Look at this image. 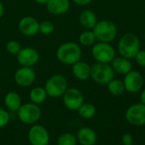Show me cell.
<instances>
[{"instance_id": "obj_1", "label": "cell", "mask_w": 145, "mask_h": 145, "mask_svg": "<svg viewBox=\"0 0 145 145\" xmlns=\"http://www.w3.org/2000/svg\"><path fill=\"white\" fill-rule=\"evenodd\" d=\"M82 49L80 45L73 41L61 44L56 50V57L59 62L65 65L72 66L81 60Z\"/></svg>"}, {"instance_id": "obj_2", "label": "cell", "mask_w": 145, "mask_h": 145, "mask_svg": "<svg viewBox=\"0 0 145 145\" xmlns=\"http://www.w3.org/2000/svg\"><path fill=\"white\" fill-rule=\"evenodd\" d=\"M117 49L120 56L128 59L134 58L140 50V41L138 37L133 32L125 33L120 38Z\"/></svg>"}, {"instance_id": "obj_3", "label": "cell", "mask_w": 145, "mask_h": 145, "mask_svg": "<svg viewBox=\"0 0 145 145\" xmlns=\"http://www.w3.org/2000/svg\"><path fill=\"white\" fill-rule=\"evenodd\" d=\"M96 39L99 42L110 43L117 36V27L116 24L109 20H102L96 23L92 29Z\"/></svg>"}, {"instance_id": "obj_4", "label": "cell", "mask_w": 145, "mask_h": 145, "mask_svg": "<svg viewBox=\"0 0 145 145\" xmlns=\"http://www.w3.org/2000/svg\"><path fill=\"white\" fill-rule=\"evenodd\" d=\"M44 89L48 94V97L52 98H59L62 97L68 89V81L62 74H54L45 82Z\"/></svg>"}, {"instance_id": "obj_5", "label": "cell", "mask_w": 145, "mask_h": 145, "mask_svg": "<svg viewBox=\"0 0 145 145\" xmlns=\"http://www.w3.org/2000/svg\"><path fill=\"white\" fill-rule=\"evenodd\" d=\"M115 71L110 63L96 62L91 67L92 79L99 85H107L114 79Z\"/></svg>"}, {"instance_id": "obj_6", "label": "cell", "mask_w": 145, "mask_h": 145, "mask_svg": "<svg viewBox=\"0 0 145 145\" xmlns=\"http://www.w3.org/2000/svg\"><path fill=\"white\" fill-rule=\"evenodd\" d=\"M17 115L20 121L24 124L33 125L40 120L42 112L37 104L28 103L21 104L17 111Z\"/></svg>"}, {"instance_id": "obj_7", "label": "cell", "mask_w": 145, "mask_h": 145, "mask_svg": "<svg viewBox=\"0 0 145 145\" xmlns=\"http://www.w3.org/2000/svg\"><path fill=\"white\" fill-rule=\"evenodd\" d=\"M92 56L97 62L110 63L116 57V50L110 43L99 42L93 46Z\"/></svg>"}, {"instance_id": "obj_8", "label": "cell", "mask_w": 145, "mask_h": 145, "mask_svg": "<svg viewBox=\"0 0 145 145\" xmlns=\"http://www.w3.org/2000/svg\"><path fill=\"white\" fill-rule=\"evenodd\" d=\"M62 97L65 108L71 111H77L78 109L84 103V97L82 92L75 87L68 88Z\"/></svg>"}, {"instance_id": "obj_9", "label": "cell", "mask_w": 145, "mask_h": 145, "mask_svg": "<svg viewBox=\"0 0 145 145\" xmlns=\"http://www.w3.org/2000/svg\"><path fill=\"white\" fill-rule=\"evenodd\" d=\"M16 60L22 67L32 68L38 63L40 55L38 51L32 47H24L21 48L16 55Z\"/></svg>"}, {"instance_id": "obj_10", "label": "cell", "mask_w": 145, "mask_h": 145, "mask_svg": "<svg viewBox=\"0 0 145 145\" xmlns=\"http://www.w3.org/2000/svg\"><path fill=\"white\" fill-rule=\"evenodd\" d=\"M14 82L20 87H29L36 80V73L32 68L22 67L19 68L14 75Z\"/></svg>"}, {"instance_id": "obj_11", "label": "cell", "mask_w": 145, "mask_h": 145, "mask_svg": "<svg viewBox=\"0 0 145 145\" xmlns=\"http://www.w3.org/2000/svg\"><path fill=\"white\" fill-rule=\"evenodd\" d=\"M127 121L133 126L145 125V105L141 103H135L130 106L126 111Z\"/></svg>"}, {"instance_id": "obj_12", "label": "cell", "mask_w": 145, "mask_h": 145, "mask_svg": "<svg viewBox=\"0 0 145 145\" xmlns=\"http://www.w3.org/2000/svg\"><path fill=\"white\" fill-rule=\"evenodd\" d=\"M28 139L31 145H46L49 142V134L44 126L34 125L29 130Z\"/></svg>"}, {"instance_id": "obj_13", "label": "cell", "mask_w": 145, "mask_h": 145, "mask_svg": "<svg viewBox=\"0 0 145 145\" xmlns=\"http://www.w3.org/2000/svg\"><path fill=\"white\" fill-rule=\"evenodd\" d=\"M123 83L127 91L129 93H137L144 85V78L139 72L132 70L125 75Z\"/></svg>"}, {"instance_id": "obj_14", "label": "cell", "mask_w": 145, "mask_h": 145, "mask_svg": "<svg viewBox=\"0 0 145 145\" xmlns=\"http://www.w3.org/2000/svg\"><path fill=\"white\" fill-rule=\"evenodd\" d=\"M18 28L24 36L32 37L39 32V21L33 16H24L20 20Z\"/></svg>"}, {"instance_id": "obj_15", "label": "cell", "mask_w": 145, "mask_h": 145, "mask_svg": "<svg viewBox=\"0 0 145 145\" xmlns=\"http://www.w3.org/2000/svg\"><path fill=\"white\" fill-rule=\"evenodd\" d=\"M71 6L70 0H48L46 4L47 10L54 15L65 14Z\"/></svg>"}, {"instance_id": "obj_16", "label": "cell", "mask_w": 145, "mask_h": 145, "mask_svg": "<svg viewBox=\"0 0 145 145\" xmlns=\"http://www.w3.org/2000/svg\"><path fill=\"white\" fill-rule=\"evenodd\" d=\"M74 77L79 80H87L91 75V66L83 61H78L72 65L71 68Z\"/></svg>"}, {"instance_id": "obj_17", "label": "cell", "mask_w": 145, "mask_h": 145, "mask_svg": "<svg viewBox=\"0 0 145 145\" xmlns=\"http://www.w3.org/2000/svg\"><path fill=\"white\" fill-rule=\"evenodd\" d=\"M111 63L114 71L122 75H126L127 73L133 70V64L130 62V59L121 56H116Z\"/></svg>"}, {"instance_id": "obj_18", "label": "cell", "mask_w": 145, "mask_h": 145, "mask_svg": "<svg viewBox=\"0 0 145 145\" xmlns=\"http://www.w3.org/2000/svg\"><path fill=\"white\" fill-rule=\"evenodd\" d=\"M76 139L82 145H94L97 141V135L93 129L82 127L77 132Z\"/></svg>"}, {"instance_id": "obj_19", "label": "cell", "mask_w": 145, "mask_h": 145, "mask_svg": "<svg viewBox=\"0 0 145 145\" xmlns=\"http://www.w3.org/2000/svg\"><path fill=\"white\" fill-rule=\"evenodd\" d=\"M79 22L85 29L92 30L98 22V19L93 11L90 9H84L80 13Z\"/></svg>"}, {"instance_id": "obj_20", "label": "cell", "mask_w": 145, "mask_h": 145, "mask_svg": "<svg viewBox=\"0 0 145 145\" xmlns=\"http://www.w3.org/2000/svg\"><path fill=\"white\" fill-rule=\"evenodd\" d=\"M4 104L10 111L17 112L22 104L21 97L17 92L9 91L4 97Z\"/></svg>"}, {"instance_id": "obj_21", "label": "cell", "mask_w": 145, "mask_h": 145, "mask_svg": "<svg viewBox=\"0 0 145 145\" xmlns=\"http://www.w3.org/2000/svg\"><path fill=\"white\" fill-rule=\"evenodd\" d=\"M29 97H30V100L31 101V103L38 105L46 101V99L48 97V94H47L44 87L37 86L31 90V91L29 93Z\"/></svg>"}, {"instance_id": "obj_22", "label": "cell", "mask_w": 145, "mask_h": 145, "mask_svg": "<svg viewBox=\"0 0 145 145\" xmlns=\"http://www.w3.org/2000/svg\"><path fill=\"white\" fill-rule=\"evenodd\" d=\"M107 85H108V90H109L110 93L114 96H121L126 91L123 81H121L120 79H113L107 84Z\"/></svg>"}, {"instance_id": "obj_23", "label": "cell", "mask_w": 145, "mask_h": 145, "mask_svg": "<svg viewBox=\"0 0 145 145\" xmlns=\"http://www.w3.org/2000/svg\"><path fill=\"white\" fill-rule=\"evenodd\" d=\"M78 40H79V43L83 46H91L94 44L97 39L93 30L86 29L85 31L80 33Z\"/></svg>"}, {"instance_id": "obj_24", "label": "cell", "mask_w": 145, "mask_h": 145, "mask_svg": "<svg viewBox=\"0 0 145 145\" xmlns=\"http://www.w3.org/2000/svg\"><path fill=\"white\" fill-rule=\"evenodd\" d=\"M77 111L79 115L84 119H91L96 114V109L92 103H83Z\"/></svg>"}, {"instance_id": "obj_25", "label": "cell", "mask_w": 145, "mask_h": 145, "mask_svg": "<svg viewBox=\"0 0 145 145\" xmlns=\"http://www.w3.org/2000/svg\"><path fill=\"white\" fill-rule=\"evenodd\" d=\"M77 139L71 133L61 134L57 140L58 145H76Z\"/></svg>"}, {"instance_id": "obj_26", "label": "cell", "mask_w": 145, "mask_h": 145, "mask_svg": "<svg viewBox=\"0 0 145 145\" xmlns=\"http://www.w3.org/2000/svg\"><path fill=\"white\" fill-rule=\"evenodd\" d=\"M54 31V24L51 21H42L39 22V32L43 35H49Z\"/></svg>"}, {"instance_id": "obj_27", "label": "cell", "mask_w": 145, "mask_h": 145, "mask_svg": "<svg viewBox=\"0 0 145 145\" xmlns=\"http://www.w3.org/2000/svg\"><path fill=\"white\" fill-rule=\"evenodd\" d=\"M21 48L22 47H21L20 44L17 40H9L7 42V44L5 45L6 51L8 54L13 55V56H16Z\"/></svg>"}, {"instance_id": "obj_28", "label": "cell", "mask_w": 145, "mask_h": 145, "mask_svg": "<svg viewBox=\"0 0 145 145\" xmlns=\"http://www.w3.org/2000/svg\"><path fill=\"white\" fill-rule=\"evenodd\" d=\"M8 121H9L8 113L5 109L0 108V128H3L5 126H7Z\"/></svg>"}, {"instance_id": "obj_29", "label": "cell", "mask_w": 145, "mask_h": 145, "mask_svg": "<svg viewBox=\"0 0 145 145\" xmlns=\"http://www.w3.org/2000/svg\"><path fill=\"white\" fill-rule=\"evenodd\" d=\"M136 62L140 67H145V50H139L134 57Z\"/></svg>"}, {"instance_id": "obj_30", "label": "cell", "mask_w": 145, "mask_h": 145, "mask_svg": "<svg viewBox=\"0 0 145 145\" xmlns=\"http://www.w3.org/2000/svg\"><path fill=\"white\" fill-rule=\"evenodd\" d=\"M133 137L129 133H126L122 136V143L124 145H130L133 144Z\"/></svg>"}, {"instance_id": "obj_31", "label": "cell", "mask_w": 145, "mask_h": 145, "mask_svg": "<svg viewBox=\"0 0 145 145\" xmlns=\"http://www.w3.org/2000/svg\"><path fill=\"white\" fill-rule=\"evenodd\" d=\"M73 3H75L76 4H78V5H81V6H85V5H88L89 3H92L93 0H71Z\"/></svg>"}, {"instance_id": "obj_32", "label": "cell", "mask_w": 145, "mask_h": 145, "mask_svg": "<svg viewBox=\"0 0 145 145\" xmlns=\"http://www.w3.org/2000/svg\"><path fill=\"white\" fill-rule=\"evenodd\" d=\"M140 100H141V103L145 105V89L142 91V92L140 94Z\"/></svg>"}, {"instance_id": "obj_33", "label": "cell", "mask_w": 145, "mask_h": 145, "mask_svg": "<svg viewBox=\"0 0 145 145\" xmlns=\"http://www.w3.org/2000/svg\"><path fill=\"white\" fill-rule=\"evenodd\" d=\"M34 1L40 5H46L47 3L48 2V0H34Z\"/></svg>"}, {"instance_id": "obj_34", "label": "cell", "mask_w": 145, "mask_h": 145, "mask_svg": "<svg viewBox=\"0 0 145 145\" xmlns=\"http://www.w3.org/2000/svg\"><path fill=\"white\" fill-rule=\"evenodd\" d=\"M3 13H4V7L3 3L0 1V18H2V16L3 15Z\"/></svg>"}, {"instance_id": "obj_35", "label": "cell", "mask_w": 145, "mask_h": 145, "mask_svg": "<svg viewBox=\"0 0 145 145\" xmlns=\"http://www.w3.org/2000/svg\"><path fill=\"white\" fill-rule=\"evenodd\" d=\"M144 38H145V33H144Z\"/></svg>"}, {"instance_id": "obj_36", "label": "cell", "mask_w": 145, "mask_h": 145, "mask_svg": "<svg viewBox=\"0 0 145 145\" xmlns=\"http://www.w3.org/2000/svg\"><path fill=\"white\" fill-rule=\"evenodd\" d=\"M46 145H48V144H46Z\"/></svg>"}, {"instance_id": "obj_37", "label": "cell", "mask_w": 145, "mask_h": 145, "mask_svg": "<svg viewBox=\"0 0 145 145\" xmlns=\"http://www.w3.org/2000/svg\"><path fill=\"white\" fill-rule=\"evenodd\" d=\"M130 145H133V144H130Z\"/></svg>"}]
</instances>
